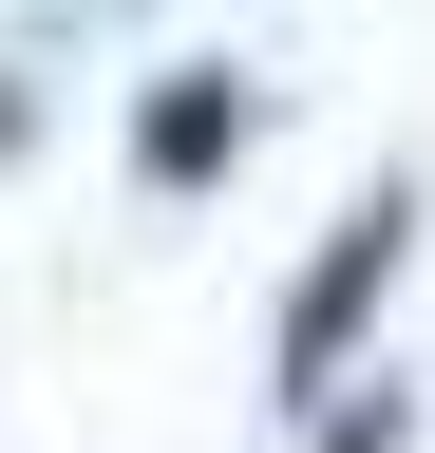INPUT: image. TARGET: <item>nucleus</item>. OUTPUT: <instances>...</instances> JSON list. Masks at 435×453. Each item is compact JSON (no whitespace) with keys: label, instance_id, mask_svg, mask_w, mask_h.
Segmentation results:
<instances>
[{"label":"nucleus","instance_id":"1","mask_svg":"<svg viewBox=\"0 0 435 453\" xmlns=\"http://www.w3.org/2000/svg\"><path fill=\"white\" fill-rule=\"evenodd\" d=\"M416 265V189H378V208H341L322 226V265L284 283V340H265V396H341V340L378 321V283Z\"/></svg>","mask_w":435,"mask_h":453},{"label":"nucleus","instance_id":"2","mask_svg":"<svg viewBox=\"0 0 435 453\" xmlns=\"http://www.w3.org/2000/svg\"><path fill=\"white\" fill-rule=\"evenodd\" d=\"M228 151H246V76H151V113H133V170H151V189H208Z\"/></svg>","mask_w":435,"mask_h":453},{"label":"nucleus","instance_id":"3","mask_svg":"<svg viewBox=\"0 0 435 453\" xmlns=\"http://www.w3.org/2000/svg\"><path fill=\"white\" fill-rule=\"evenodd\" d=\"M303 416H322V453H398V434H416L398 396H303Z\"/></svg>","mask_w":435,"mask_h":453},{"label":"nucleus","instance_id":"4","mask_svg":"<svg viewBox=\"0 0 435 453\" xmlns=\"http://www.w3.org/2000/svg\"><path fill=\"white\" fill-rule=\"evenodd\" d=\"M19 133H38V113H19V76H0V151H19Z\"/></svg>","mask_w":435,"mask_h":453}]
</instances>
